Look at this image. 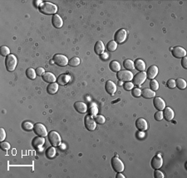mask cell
<instances>
[{"mask_svg": "<svg viewBox=\"0 0 187 178\" xmlns=\"http://www.w3.org/2000/svg\"><path fill=\"white\" fill-rule=\"evenodd\" d=\"M39 11L42 14L46 15H51L54 14L58 12V7L54 4H52L50 2H42V4L39 6Z\"/></svg>", "mask_w": 187, "mask_h": 178, "instance_id": "obj_1", "label": "cell"}, {"mask_svg": "<svg viewBox=\"0 0 187 178\" xmlns=\"http://www.w3.org/2000/svg\"><path fill=\"white\" fill-rule=\"evenodd\" d=\"M17 57L13 54L8 55L6 57L5 60V65H6V68L8 71H14V70L16 69L17 66Z\"/></svg>", "mask_w": 187, "mask_h": 178, "instance_id": "obj_2", "label": "cell"}, {"mask_svg": "<svg viewBox=\"0 0 187 178\" xmlns=\"http://www.w3.org/2000/svg\"><path fill=\"white\" fill-rule=\"evenodd\" d=\"M48 140L50 143L52 144L53 147H58L62 143V140H61V136L56 131H51L48 134Z\"/></svg>", "mask_w": 187, "mask_h": 178, "instance_id": "obj_3", "label": "cell"}, {"mask_svg": "<svg viewBox=\"0 0 187 178\" xmlns=\"http://www.w3.org/2000/svg\"><path fill=\"white\" fill-rule=\"evenodd\" d=\"M133 74L130 71H120L117 74V77L120 81L122 82H129L133 79Z\"/></svg>", "mask_w": 187, "mask_h": 178, "instance_id": "obj_4", "label": "cell"}, {"mask_svg": "<svg viewBox=\"0 0 187 178\" xmlns=\"http://www.w3.org/2000/svg\"><path fill=\"white\" fill-rule=\"evenodd\" d=\"M33 131L36 135H38L39 137H47L48 134V130L46 128V127L42 124V123H37L34 124L33 127Z\"/></svg>", "mask_w": 187, "mask_h": 178, "instance_id": "obj_5", "label": "cell"}, {"mask_svg": "<svg viewBox=\"0 0 187 178\" xmlns=\"http://www.w3.org/2000/svg\"><path fill=\"white\" fill-rule=\"evenodd\" d=\"M52 60L54 61L56 65H59V66H62V67L66 66L68 64V62H69L66 56L62 55V54H56L53 56Z\"/></svg>", "mask_w": 187, "mask_h": 178, "instance_id": "obj_6", "label": "cell"}, {"mask_svg": "<svg viewBox=\"0 0 187 178\" xmlns=\"http://www.w3.org/2000/svg\"><path fill=\"white\" fill-rule=\"evenodd\" d=\"M84 124H85L86 128L88 129L89 131H94L96 129V128H97V123H96V121L94 119V118L90 116L89 114L85 117Z\"/></svg>", "mask_w": 187, "mask_h": 178, "instance_id": "obj_7", "label": "cell"}, {"mask_svg": "<svg viewBox=\"0 0 187 178\" xmlns=\"http://www.w3.org/2000/svg\"><path fill=\"white\" fill-rule=\"evenodd\" d=\"M146 72L140 71L135 76H133V84L136 86H142L146 80Z\"/></svg>", "mask_w": 187, "mask_h": 178, "instance_id": "obj_8", "label": "cell"}, {"mask_svg": "<svg viewBox=\"0 0 187 178\" xmlns=\"http://www.w3.org/2000/svg\"><path fill=\"white\" fill-rule=\"evenodd\" d=\"M111 166H112V168L114 169V171H117V172H121L124 170V164L117 157L112 158V159H111Z\"/></svg>", "mask_w": 187, "mask_h": 178, "instance_id": "obj_9", "label": "cell"}, {"mask_svg": "<svg viewBox=\"0 0 187 178\" xmlns=\"http://www.w3.org/2000/svg\"><path fill=\"white\" fill-rule=\"evenodd\" d=\"M126 37H127V32H126V30H125V29H120L115 34L114 41L117 43H120L121 44V43H123L126 41Z\"/></svg>", "mask_w": 187, "mask_h": 178, "instance_id": "obj_10", "label": "cell"}, {"mask_svg": "<svg viewBox=\"0 0 187 178\" xmlns=\"http://www.w3.org/2000/svg\"><path fill=\"white\" fill-rule=\"evenodd\" d=\"M151 167L155 170H157V169H160V168L162 167L163 165V159L161 158V155L157 154L156 155L154 158H152L151 160Z\"/></svg>", "mask_w": 187, "mask_h": 178, "instance_id": "obj_11", "label": "cell"}, {"mask_svg": "<svg viewBox=\"0 0 187 178\" xmlns=\"http://www.w3.org/2000/svg\"><path fill=\"white\" fill-rule=\"evenodd\" d=\"M172 55L176 58H183L186 56V51L181 47H176L172 48Z\"/></svg>", "mask_w": 187, "mask_h": 178, "instance_id": "obj_12", "label": "cell"}, {"mask_svg": "<svg viewBox=\"0 0 187 178\" xmlns=\"http://www.w3.org/2000/svg\"><path fill=\"white\" fill-rule=\"evenodd\" d=\"M136 127L140 132L147 130L148 128V123L146 122V120L143 118H140L136 121Z\"/></svg>", "mask_w": 187, "mask_h": 178, "instance_id": "obj_13", "label": "cell"}, {"mask_svg": "<svg viewBox=\"0 0 187 178\" xmlns=\"http://www.w3.org/2000/svg\"><path fill=\"white\" fill-rule=\"evenodd\" d=\"M105 89H106V91L108 92V94H109L110 95H114V94L117 91V86L113 81L108 80L106 82Z\"/></svg>", "mask_w": 187, "mask_h": 178, "instance_id": "obj_14", "label": "cell"}, {"mask_svg": "<svg viewBox=\"0 0 187 178\" xmlns=\"http://www.w3.org/2000/svg\"><path fill=\"white\" fill-rule=\"evenodd\" d=\"M153 104L156 110H160V111H162L166 108V103L161 97H155L153 100Z\"/></svg>", "mask_w": 187, "mask_h": 178, "instance_id": "obj_15", "label": "cell"}, {"mask_svg": "<svg viewBox=\"0 0 187 178\" xmlns=\"http://www.w3.org/2000/svg\"><path fill=\"white\" fill-rule=\"evenodd\" d=\"M164 112H163V118H165L166 121H171L175 117V113H174L173 110L170 108V107H166L164 109Z\"/></svg>", "mask_w": 187, "mask_h": 178, "instance_id": "obj_16", "label": "cell"}, {"mask_svg": "<svg viewBox=\"0 0 187 178\" xmlns=\"http://www.w3.org/2000/svg\"><path fill=\"white\" fill-rule=\"evenodd\" d=\"M158 74V67L156 65H151L147 69V73H146V77L150 80L155 79L156 75Z\"/></svg>", "mask_w": 187, "mask_h": 178, "instance_id": "obj_17", "label": "cell"}, {"mask_svg": "<svg viewBox=\"0 0 187 178\" xmlns=\"http://www.w3.org/2000/svg\"><path fill=\"white\" fill-rule=\"evenodd\" d=\"M52 23L53 27L56 28H61L63 25V21L62 17L58 14H54L52 17Z\"/></svg>", "mask_w": 187, "mask_h": 178, "instance_id": "obj_18", "label": "cell"}, {"mask_svg": "<svg viewBox=\"0 0 187 178\" xmlns=\"http://www.w3.org/2000/svg\"><path fill=\"white\" fill-rule=\"evenodd\" d=\"M74 109L80 113H84L87 111V105L82 101H78L74 104Z\"/></svg>", "mask_w": 187, "mask_h": 178, "instance_id": "obj_19", "label": "cell"}, {"mask_svg": "<svg viewBox=\"0 0 187 178\" xmlns=\"http://www.w3.org/2000/svg\"><path fill=\"white\" fill-rule=\"evenodd\" d=\"M71 80V76L67 74H62L58 76V78L57 79L58 84L61 86H66L67 83L69 82Z\"/></svg>", "mask_w": 187, "mask_h": 178, "instance_id": "obj_20", "label": "cell"}, {"mask_svg": "<svg viewBox=\"0 0 187 178\" xmlns=\"http://www.w3.org/2000/svg\"><path fill=\"white\" fill-rule=\"evenodd\" d=\"M94 51L96 52V54L98 56H101V54H103L104 51H105V46H104L103 42L101 41H98L95 44L94 47Z\"/></svg>", "mask_w": 187, "mask_h": 178, "instance_id": "obj_21", "label": "cell"}, {"mask_svg": "<svg viewBox=\"0 0 187 178\" xmlns=\"http://www.w3.org/2000/svg\"><path fill=\"white\" fill-rule=\"evenodd\" d=\"M42 80L47 83H54L56 81V76L51 72H45L42 75Z\"/></svg>", "mask_w": 187, "mask_h": 178, "instance_id": "obj_22", "label": "cell"}, {"mask_svg": "<svg viewBox=\"0 0 187 178\" xmlns=\"http://www.w3.org/2000/svg\"><path fill=\"white\" fill-rule=\"evenodd\" d=\"M87 110H88L89 115L92 117V118H95L97 115L98 108H97V105L95 103H91L88 108H87Z\"/></svg>", "mask_w": 187, "mask_h": 178, "instance_id": "obj_23", "label": "cell"}, {"mask_svg": "<svg viewBox=\"0 0 187 178\" xmlns=\"http://www.w3.org/2000/svg\"><path fill=\"white\" fill-rule=\"evenodd\" d=\"M45 143V138L44 137H35L34 139L33 140V146L35 147V148H39L41 147L43 144Z\"/></svg>", "mask_w": 187, "mask_h": 178, "instance_id": "obj_24", "label": "cell"}, {"mask_svg": "<svg viewBox=\"0 0 187 178\" xmlns=\"http://www.w3.org/2000/svg\"><path fill=\"white\" fill-rule=\"evenodd\" d=\"M135 69L138 71H144L145 70V63L141 59H136L134 62Z\"/></svg>", "mask_w": 187, "mask_h": 178, "instance_id": "obj_25", "label": "cell"}, {"mask_svg": "<svg viewBox=\"0 0 187 178\" xmlns=\"http://www.w3.org/2000/svg\"><path fill=\"white\" fill-rule=\"evenodd\" d=\"M58 84L55 82L50 83L47 88V91L49 95H54L58 92Z\"/></svg>", "mask_w": 187, "mask_h": 178, "instance_id": "obj_26", "label": "cell"}, {"mask_svg": "<svg viewBox=\"0 0 187 178\" xmlns=\"http://www.w3.org/2000/svg\"><path fill=\"white\" fill-rule=\"evenodd\" d=\"M142 96L145 99H151L156 96V93L150 89H144L142 90Z\"/></svg>", "mask_w": 187, "mask_h": 178, "instance_id": "obj_27", "label": "cell"}, {"mask_svg": "<svg viewBox=\"0 0 187 178\" xmlns=\"http://www.w3.org/2000/svg\"><path fill=\"white\" fill-rule=\"evenodd\" d=\"M109 67L111 69V71L113 72H118L121 71V65L117 61H112V62H111V63L109 64Z\"/></svg>", "mask_w": 187, "mask_h": 178, "instance_id": "obj_28", "label": "cell"}, {"mask_svg": "<svg viewBox=\"0 0 187 178\" xmlns=\"http://www.w3.org/2000/svg\"><path fill=\"white\" fill-rule=\"evenodd\" d=\"M123 65H124L125 69L126 71H132L135 69V65H134V62L130 60V59H127L124 62H123Z\"/></svg>", "mask_w": 187, "mask_h": 178, "instance_id": "obj_29", "label": "cell"}, {"mask_svg": "<svg viewBox=\"0 0 187 178\" xmlns=\"http://www.w3.org/2000/svg\"><path fill=\"white\" fill-rule=\"evenodd\" d=\"M186 81L185 80L182 78H178V79L176 80V86L178 87V89H185L186 88Z\"/></svg>", "mask_w": 187, "mask_h": 178, "instance_id": "obj_30", "label": "cell"}, {"mask_svg": "<svg viewBox=\"0 0 187 178\" xmlns=\"http://www.w3.org/2000/svg\"><path fill=\"white\" fill-rule=\"evenodd\" d=\"M117 48V43L113 40V41H109L107 45V49L109 52H115Z\"/></svg>", "mask_w": 187, "mask_h": 178, "instance_id": "obj_31", "label": "cell"}, {"mask_svg": "<svg viewBox=\"0 0 187 178\" xmlns=\"http://www.w3.org/2000/svg\"><path fill=\"white\" fill-rule=\"evenodd\" d=\"M26 75L28 76V78L30 80H35L36 78V75H37V73H36V70L33 68H28L26 71Z\"/></svg>", "mask_w": 187, "mask_h": 178, "instance_id": "obj_32", "label": "cell"}, {"mask_svg": "<svg viewBox=\"0 0 187 178\" xmlns=\"http://www.w3.org/2000/svg\"><path fill=\"white\" fill-rule=\"evenodd\" d=\"M33 127H34V125H33L32 123H30V122H28V121H25V122H23V124H22V128H23L25 131L33 130Z\"/></svg>", "mask_w": 187, "mask_h": 178, "instance_id": "obj_33", "label": "cell"}, {"mask_svg": "<svg viewBox=\"0 0 187 178\" xmlns=\"http://www.w3.org/2000/svg\"><path fill=\"white\" fill-rule=\"evenodd\" d=\"M80 62H81L80 59L78 58V57H76V56H74V57H73L72 59H70L69 62H68V65H69L70 66L75 67V66H77V65H79Z\"/></svg>", "mask_w": 187, "mask_h": 178, "instance_id": "obj_34", "label": "cell"}, {"mask_svg": "<svg viewBox=\"0 0 187 178\" xmlns=\"http://www.w3.org/2000/svg\"><path fill=\"white\" fill-rule=\"evenodd\" d=\"M46 155H47V157L49 158H52L55 157L56 155V149H55V147H49L48 149L47 150L46 152Z\"/></svg>", "mask_w": 187, "mask_h": 178, "instance_id": "obj_35", "label": "cell"}, {"mask_svg": "<svg viewBox=\"0 0 187 178\" xmlns=\"http://www.w3.org/2000/svg\"><path fill=\"white\" fill-rule=\"evenodd\" d=\"M150 87H151V89L153 90V91H156L157 89H159V83L157 80H156L155 79H153L151 80L150 82Z\"/></svg>", "mask_w": 187, "mask_h": 178, "instance_id": "obj_36", "label": "cell"}, {"mask_svg": "<svg viewBox=\"0 0 187 178\" xmlns=\"http://www.w3.org/2000/svg\"><path fill=\"white\" fill-rule=\"evenodd\" d=\"M0 50H1V55L3 56H8V55H10L9 54L10 53V50L6 46H2Z\"/></svg>", "mask_w": 187, "mask_h": 178, "instance_id": "obj_37", "label": "cell"}, {"mask_svg": "<svg viewBox=\"0 0 187 178\" xmlns=\"http://www.w3.org/2000/svg\"><path fill=\"white\" fill-rule=\"evenodd\" d=\"M132 95L136 97V98H138V97H141L142 95V89H139V88H134L132 89Z\"/></svg>", "mask_w": 187, "mask_h": 178, "instance_id": "obj_38", "label": "cell"}, {"mask_svg": "<svg viewBox=\"0 0 187 178\" xmlns=\"http://www.w3.org/2000/svg\"><path fill=\"white\" fill-rule=\"evenodd\" d=\"M95 121L97 123H100V124H103L106 121V119L103 115H97L95 117Z\"/></svg>", "mask_w": 187, "mask_h": 178, "instance_id": "obj_39", "label": "cell"}, {"mask_svg": "<svg viewBox=\"0 0 187 178\" xmlns=\"http://www.w3.org/2000/svg\"><path fill=\"white\" fill-rule=\"evenodd\" d=\"M0 147H1L2 150L8 151L10 149V144L8 143V142H2L0 144Z\"/></svg>", "mask_w": 187, "mask_h": 178, "instance_id": "obj_40", "label": "cell"}, {"mask_svg": "<svg viewBox=\"0 0 187 178\" xmlns=\"http://www.w3.org/2000/svg\"><path fill=\"white\" fill-rule=\"evenodd\" d=\"M123 87H124V89L126 90H132L133 89V87H134V84L131 81H129V82H126L123 85Z\"/></svg>", "mask_w": 187, "mask_h": 178, "instance_id": "obj_41", "label": "cell"}, {"mask_svg": "<svg viewBox=\"0 0 187 178\" xmlns=\"http://www.w3.org/2000/svg\"><path fill=\"white\" fill-rule=\"evenodd\" d=\"M154 118H155V119H156V121H161V120H162V119H163L162 111H160V110H158V111L155 113V116H154Z\"/></svg>", "mask_w": 187, "mask_h": 178, "instance_id": "obj_42", "label": "cell"}, {"mask_svg": "<svg viewBox=\"0 0 187 178\" xmlns=\"http://www.w3.org/2000/svg\"><path fill=\"white\" fill-rule=\"evenodd\" d=\"M167 87L170 88V89H174L176 87V80L173 79L169 80L167 81Z\"/></svg>", "mask_w": 187, "mask_h": 178, "instance_id": "obj_43", "label": "cell"}, {"mask_svg": "<svg viewBox=\"0 0 187 178\" xmlns=\"http://www.w3.org/2000/svg\"><path fill=\"white\" fill-rule=\"evenodd\" d=\"M5 137H6V133H5V130H4V128H1V129H0V141L3 142V141L5 139Z\"/></svg>", "mask_w": 187, "mask_h": 178, "instance_id": "obj_44", "label": "cell"}, {"mask_svg": "<svg viewBox=\"0 0 187 178\" xmlns=\"http://www.w3.org/2000/svg\"><path fill=\"white\" fill-rule=\"evenodd\" d=\"M154 176L156 178H164V174L161 171H159L158 169L155 171L154 172Z\"/></svg>", "mask_w": 187, "mask_h": 178, "instance_id": "obj_45", "label": "cell"}, {"mask_svg": "<svg viewBox=\"0 0 187 178\" xmlns=\"http://www.w3.org/2000/svg\"><path fill=\"white\" fill-rule=\"evenodd\" d=\"M36 73L39 76H42V75L45 73V70L42 68V67H38V68L36 69Z\"/></svg>", "mask_w": 187, "mask_h": 178, "instance_id": "obj_46", "label": "cell"}, {"mask_svg": "<svg viewBox=\"0 0 187 178\" xmlns=\"http://www.w3.org/2000/svg\"><path fill=\"white\" fill-rule=\"evenodd\" d=\"M181 65L183 66V68L187 69V57L185 56L182 58V61H181Z\"/></svg>", "mask_w": 187, "mask_h": 178, "instance_id": "obj_47", "label": "cell"}, {"mask_svg": "<svg viewBox=\"0 0 187 178\" xmlns=\"http://www.w3.org/2000/svg\"><path fill=\"white\" fill-rule=\"evenodd\" d=\"M108 57H109V56H108V53H103V54L101 55V58L102 60H107V59H108Z\"/></svg>", "mask_w": 187, "mask_h": 178, "instance_id": "obj_48", "label": "cell"}, {"mask_svg": "<svg viewBox=\"0 0 187 178\" xmlns=\"http://www.w3.org/2000/svg\"><path fill=\"white\" fill-rule=\"evenodd\" d=\"M116 177H117V178H125V176H123V175L121 174V172H118L117 175L116 176Z\"/></svg>", "mask_w": 187, "mask_h": 178, "instance_id": "obj_49", "label": "cell"}, {"mask_svg": "<svg viewBox=\"0 0 187 178\" xmlns=\"http://www.w3.org/2000/svg\"><path fill=\"white\" fill-rule=\"evenodd\" d=\"M42 4V1H35V4H36V6L37 7L39 8V6H40V4Z\"/></svg>", "mask_w": 187, "mask_h": 178, "instance_id": "obj_50", "label": "cell"}, {"mask_svg": "<svg viewBox=\"0 0 187 178\" xmlns=\"http://www.w3.org/2000/svg\"><path fill=\"white\" fill-rule=\"evenodd\" d=\"M50 63H51V64H54L55 62H54V61H53V60H51V61H50Z\"/></svg>", "mask_w": 187, "mask_h": 178, "instance_id": "obj_51", "label": "cell"}]
</instances>
